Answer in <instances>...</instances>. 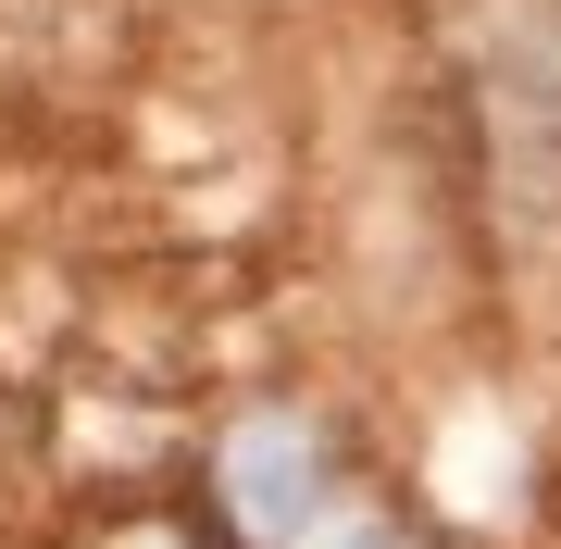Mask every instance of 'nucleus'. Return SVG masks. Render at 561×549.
<instances>
[{
  "label": "nucleus",
  "mask_w": 561,
  "mask_h": 549,
  "mask_svg": "<svg viewBox=\"0 0 561 549\" xmlns=\"http://www.w3.org/2000/svg\"><path fill=\"white\" fill-rule=\"evenodd\" d=\"M213 474H225L238 549H437V537H412V512H387L362 488V462L312 412H250Z\"/></svg>",
  "instance_id": "obj_1"
}]
</instances>
